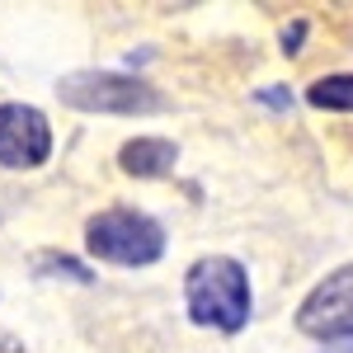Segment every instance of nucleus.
<instances>
[{
  "label": "nucleus",
  "instance_id": "1",
  "mask_svg": "<svg viewBox=\"0 0 353 353\" xmlns=\"http://www.w3.org/2000/svg\"><path fill=\"white\" fill-rule=\"evenodd\" d=\"M184 297H189V316L198 325L236 334L250 321V278L226 254H212V259L193 264L189 278H184Z\"/></svg>",
  "mask_w": 353,
  "mask_h": 353
},
{
  "label": "nucleus",
  "instance_id": "2",
  "mask_svg": "<svg viewBox=\"0 0 353 353\" xmlns=\"http://www.w3.org/2000/svg\"><path fill=\"white\" fill-rule=\"evenodd\" d=\"M85 245L94 259H109V264H123V269H137V264H156L165 250V231L146 212H132V208H109L99 217H90L85 226Z\"/></svg>",
  "mask_w": 353,
  "mask_h": 353
},
{
  "label": "nucleus",
  "instance_id": "3",
  "mask_svg": "<svg viewBox=\"0 0 353 353\" xmlns=\"http://www.w3.org/2000/svg\"><path fill=\"white\" fill-rule=\"evenodd\" d=\"M61 104L85 113H123V118H137V113H156L165 104L161 94L146 81H132V76H118V71H76L57 85Z\"/></svg>",
  "mask_w": 353,
  "mask_h": 353
},
{
  "label": "nucleus",
  "instance_id": "4",
  "mask_svg": "<svg viewBox=\"0 0 353 353\" xmlns=\"http://www.w3.org/2000/svg\"><path fill=\"white\" fill-rule=\"evenodd\" d=\"M301 334L321 339V344H339L353 334V264H344L339 273H330L325 283L301 301L297 311Z\"/></svg>",
  "mask_w": 353,
  "mask_h": 353
},
{
  "label": "nucleus",
  "instance_id": "5",
  "mask_svg": "<svg viewBox=\"0 0 353 353\" xmlns=\"http://www.w3.org/2000/svg\"><path fill=\"white\" fill-rule=\"evenodd\" d=\"M52 132L48 118L33 104H0V165L5 170H33L48 161Z\"/></svg>",
  "mask_w": 353,
  "mask_h": 353
},
{
  "label": "nucleus",
  "instance_id": "6",
  "mask_svg": "<svg viewBox=\"0 0 353 353\" xmlns=\"http://www.w3.org/2000/svg\"><path fill=\"white\" fill-rule=\"evenodd\" d=\"M118 161H123V170L137 174V179H161V174L174 170L179 151H174V141H165V137H137V141H128V146L118 151Z\"/></svg>",
  "mask_w": 353,
  "mask_h": 353
},
{
  "label": "nucleus",
  "instance_id": "7",
  "mask_svg": "<svg viewBox=\"0 0 353 353\" xmlns=\"http://www.w3.org/2000/svg\"><path fill=\"white\" fill-rule=\"evenodd\" d=\"M316 109H353V76H325L306 90Z\"/></svg>",
  "mask_w": 353,
  "mask_h": 353
},
{
  "label": "nucleus",
  "instance_id": "8",
  "mask_svg": "<svg viewBox=\"0 0 353 353\" xmlns=\"http://www.w3.org/2000/svg\"><path fill=\"white\" fill-rule=\"evenodd\" d=\"M38 269H57V273H66V278H76V283H90V273H85L76 259H66V254H61V259H57V254H43Z\"/></svg>",
  "mask_w": 353,
  "mask_h": 353
},
{
  "label": "nucleus",
  "instance_id": "9",
  "mask_svg": "<svg viewBox=\"0 0 353 353\" xmlns=\"http://www.w3.org/2000/svg\"><path fill=\"white\" fill-rule=\"evenodd\" d=\"M301 38H306V24L297 19V24H292L288 33H283V52H297V43H301Z\"/></svg>",
  "mask_w": 353,
  "mask_h": 353
},
{
  "label": "nucleus",
  "instance_id": "10",
  "mask_svg": "<svg viewBox=\"0 0 353 353\" xmlns=\"http://www.w3.org/2000/svg\"><path fill=\"white\" fill-rule=\"evenodd\" d=\"M259 99H264V104H273V109H288V104H292V94H288V90H264Z\"/></svg>",
  "mask_w": 353,
  "mask_h": 353
},
{
  "label": "nucleus",
  "instance_id": "11",
  "mask_svg": "<svg viewBox=\"0 0 353 353\" xmlns=\"http://www.w3.org/2000/svg\"><path fill=\"white\" fill-rule=\"evenodd\" d=\"M0 353H24V344H19L10 330H0Z\"/></svg>",
  "mask_w": 353,
  "mask_h": 353
},
{
  "label": "nucleus",
  "instance_id": "12",
  "mask_svg": "<svg viewBox=\"0 0 353 353\" xmlns=\"http://www.w3.org/2000/svg\"><path fill=\"white\" fill-rule=\"evenodd\" d=\"M325 353H353V334H349V339H339V344H325Z\"/></svg>",
  "mask_w": 353,
  "mask_h": 353
}]
</instances>
